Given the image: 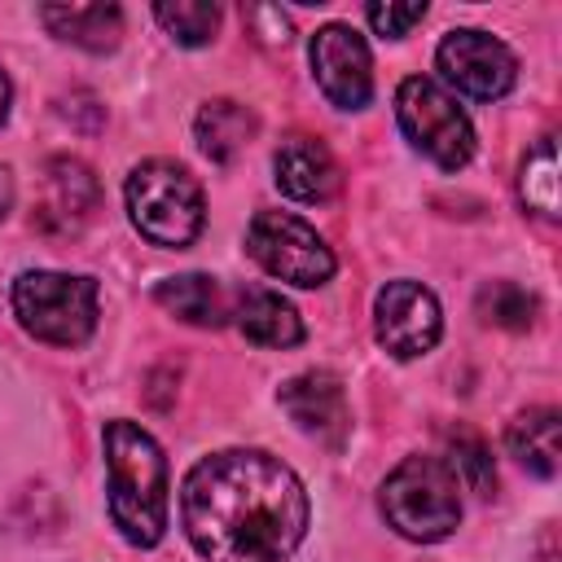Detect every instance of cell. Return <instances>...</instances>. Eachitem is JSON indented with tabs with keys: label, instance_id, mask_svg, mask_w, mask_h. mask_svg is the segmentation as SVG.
I'll return each mask as SVG.
<instances>
[{
	"label": "cell",
	"instance_id": "8",
	"mask_svg": "<svg viewBox=\"0 0 562 562\" xmlns=\"http://www.w3.org/2000/svg\"><path fill=\"white\" fill-rule=\"evenodd\" d=\"M435 66L470 101H501L518 79V57L509 53V44L474 26L448 31L435 48Z\"/></svg>",
	"mask_w": 562,
	"mask_h": 562
},
{
	"label": "cell",
	"instance_id": "3",
	"mask_svg": "<svg viewBox=\"0 0 562 562\" xmlns=\"http://www.w3.org/2000/svg\"><path fill=\"white\" fill-rule=\"evenodd\" d=\"M378 509L395 536L435 544L461 522V479L443 457H404L386 474Z\"/></svg>",
	"mask_w": 562,
	"mask_h": 562
},
{
	"label": "cell",
	"instance_id": "24",
	"mask_svg": "<svg viewBox=\"0 0 562 562\" xmlns=\"http://www.w3.org/2000/svg\"><path fill=\"white\" fill-rule=\"evenodd\" d=\"M9 206H13V176L9 167H0V220L9 215Z\"/></svg>",
	"mask_w": 562,
	"mask_h": 562
},
{
	"label": "cell",
	"instance_id": "10",
	"mask_svg": "<svg viewBox=\"0 0 562 562\" xmlns=\"http://www.w3.org/2000/svg\"><path fill=\"white\" fill-rule=\"evenodd\" d=\"M312 75L329 105L338 110H364L373 101V57L356 26L329 22L312 35Z\"/></svg>",
	"mask_w": 562,
	"mask_h": 562
},
{
	"label": "cell",
	"instance_id": "13",
	"mask_svg": "<svg viewBox=\"0 0 562 562\" xmlns=\"http://www.w3.org/2000/svg\"><path fill=\"white\" fill-rule=\"evenodd\" d=\"M272 176L294 202H329L338 193V162L316 136H285L272 154Z\"/></svg>",
	"mask_w": 562,
	"mask_h": 562
},
{
	"label": "cell",
	"instance_id": "12",
	"mask_svg": "<svg viewBox=\"0 0 562 562\" xmlns=\"http://www.w3.org/2000/svg\"><path fill=\"white\" fill-rule=\"evenodd\" d=\"M281 408L290 413V422L312 435L325 448H342L351 435V408H347V391L329 369H307L299 378H290L277 391Z\"/></svg>",
	"mask_w": 562,
	"mask_h": 562
},
{
	"label": "cell",
	"instance_id": "23",
	"mask_svg": "<svg viewBox=\"0 0 562 562\" xmlns=\"http://www.w3.org/2000/svg\"><path fill=\"white\" fill-rule=\"evenodd\" d=\"M364 18H369V26H373L382 40H400V35H408V31L426 18V0H422V4H369Z\"/></svg>",
	"mask_w": 562,
	"mask_h": 562
},
{
	"label": "cell",
	"instance_id": "20",
	"mask_svg": "<svg viewBox=\"0 0 562 562\" xmlns=\"http://www.w3.org/2000/svg\"><path fill=\"white\" fill-rule=\"evenodd\" d=\"M474 307H479V316H483L487 325L509 329V334L531 329V325H536V312H540L536 294L522 290L518 281H487V285L474 294Z\"/></svg>",
	"mask_w": 562,
	"mask_h": 562
},
{
	"label": "cell",
	"instance_id": "11",
	"mask_svg": "<svg viewBox=\"0 0 562 562\" xmlns=\"http://www.w3.org/2000/svg\"><path fill=\"white\" fill-rule=\"evenodd\" d=\"M97 202H101V184L88 162L70 154L48 158L40 180V202H35V228L48 237H75L97 215Z\"/></svg>",
	"mask_w": 562,
	"mask_h": 562
},
{
	"label": "cell",
	"instance_id": "19",
	"mask_svg": "<svg viewBox=\"0 0 562 562\" xmlns=\"http://www.w3.org/2000/svg\"><path fill=\"white\" fill-rule=\"evenodd\" d=\"M518 198L527 211L544 215V220H558V140L544 136L527 158H522V171H518Z\"/></svg>",
	"mask_w": 562,
	"mask_h": 562
},
{
	"label": "cell",
	"instance_id": "15",
	"mask_svg": "<svg viewBox=\"0 0 562 562\" xmlns=\"http://www.w3.org/2000/svg\"><path fill=\"white\" fill-rule=\"evenodd\" d=\"M40 22L88 53H110L123 40V9L119 4H40Z\"/></svg>",
	"mask_w": 562,
	"mask_h": 562
},
{
	"label": "cell",
	"instance_id": "6",
	"mask_svg": "<svg viewBox=\"0 0 562 562\" xmlns=\"http://www.w3.org/2000/svg\"><path fill=\"white\" fill-rule=\"evenodd\" d=\"M395 119L400 132L408 136V145L417 154H426L435 167L457 171L474 158V127L470 114L457 105V97H448L435 79L426 75H408L395 88Z\"/></svg>",
	"mask_w": 562,
	"mask_h": 562
},
{
	"label": "cell",
	"instance_id": "21",
	"mask_svg": "<svg viewBox=\"0 0 562 562\" xmlns=\"http://www.w3.org/2000/svg\"><path fill=\"white\" fill-rule=\"evenodd\" d=\"M154 18L162 22V31L184 44V48H202L215 40L220 31V4L206 0H176V4H154Z\"/></svg>",
	"mask_w": 562,
	"mask_h": 562
},
{
	"label": "cell",
	"instance_id": "18",
	"mask_svg": "<svg viewBox=\"0 0 562 562\" xmlns=\"http://www.w3.org/2000/svg\"><path fill=\"white\" fill-rule=\"evenodd\" d=\"M154 303L167 307L171 316H180L184 325H198V329H220L228 321L224 290L206 272H180V277L158 281L154 285Z\"/></svg>",
	"mask_w": 562,
	"mask_h": 562
},
{
	"label": "cell",
	"instance_id": "1",
	"mask_svg": "<svg viewBox=\"0 0 562 562\" xmlns=\"http://www.w3.org/2000/svg\"><path fill=\"white\" fill-rule=\"evenodd\" d=\"M180 518L206 562H285L307 536V492L281 457L224 448L184 474Z\"/></svg>",
	"mask_w": 562,
	"mask_h": 562
},
{
	"label": "cell",
	"instance_id": "16",
	"mask_svg": "<svg viewBox=\"0 0 562 562\" xmlns=\"http://www.w3.org/2000/svg\"><path fill=\"white\" fill-rule=\"evenodd\" d=\"M505 448L509 457L536 474V479H553L562 465V417L558 408H527L509 422L505 430Z\"/></svg>",
	"mask_w": 562,
	"mask_h": 562
},
{
	"label": "cell",
	"instance_id": "7",
	"mask_svg": "<svg viewBox=\"0 0 562 562\" xmlns=\"http://www.w3.org/2000/svg\"><path fill=\"white\" fill-rule=\"evenodd\" d=\"M246 255L277 281H290V285H325L334 277V250L325 246V237L290 215V211H259L246 228Z\"/></svg>",
	"mask_w": 562,
	"mask_h": 562
},
{
	"label": "cell",
	"instance_id": "14",
	"mask_svg": "<svg viewBox=\"0 0 562 562\" xmlns=\"http://www.w3.org/2000/svg\"><path fill=\"white\" fill-rule=\"evenodd\" d=\"M237 321V329L255 342V347H299L303 342V321L294 312L290 299H281L268 285H246L237 290V303L228 312Z\"/></svg>",
	"mask_w": 562,
	"mask_h": 562
},
{
	"label": "cell",
	"instance_id": "2",
	"mask_svg": "<svg viewBox=\"0 0 562 562\" xmlns=\"http://www.w3.org/2000/svg\"><path fill=\"white\" fill-rule=\"evenodd\" d=\"M101 448H105L110 518L119 536L136 549H154L167 531V457L158 439L145 426L114 417L101 430Z\"/></svg>",
	"mask_w": 562,
	"mask_h": 562
},
{
	"label": "cell",
	"instance_id": "5",
	"mask_svg": "<svg viewBox=\"0 0 562 562\" xmlns=\"http://www.w3.org/2000/svg\"><path fill=\"white\" fill-rule=\"evenodd\" d=\"M13 316L48 347H79L97 329V281L79 272L31 268L13 281Z\"/></svg>",
	"mask_w": 562,
	"mask_h": 562
},
{
	"label": "cell",
	"instance_id": "9",
	"mask_svg": "<svg viewBox=\"0 0 562 562\" xmlns=\"http://www.w3.org/2000/svg\"><path fill=\"white\" fill-rule=\"evenodd\" d=\"M373 334L395 360L426 356L443 334L439 299L422 281H386L373 299Z\"/></svg>",
	"mask_w": 562,
	"mask_h": 562
},
{
	"label": "cell",
	"instance_id": "4",
	"mask_svg": "<svg viewBox=\"0 0 562 562\" xmlns=\"http://www.w3.org/2000/svg\"><path fill=\"white\" fill-rule=\"evenodd\" d=\"M123 198H127V215L136 233L154 246L184 250L202 233V220H206L202 189L171 158H145L140 167H132Z\"/></svg>",
	"mask_w": 562,
	"mask_h": 562
},
{
	"label": "cell",
	"instance_id": "17",
	"mask_svg": "<svg viewBox=\"0 0 562 562\" xmlns=\"http://www.w3.org/2000/svg\"><path fill=\"white\" fill-rule=\"evenodd\" d=\"M259 132V119L255 110H246L241 101H228V97H215L198 110L193 119V136H198V149L211 158V162H233Z\"/></svg>",
	"mask_w": 562,
	"mask_h": 562
},
{
	"label": "cell",
	"instance_id": "25",
	"mask_svg": "<svg viewBox=\"0 0 562 562\" xmlns=\"http://www.w3.org/2000/svg\"><path fill=\"white\" fill-rule=\"evenodd\" d=\"M9 101H13V83H9V75L0 70V123L9 119Z\"/></svg>",
	"mask_w": 562,
	"mask_h": 562
},
{
	"label": "cell",
	"instance_id": "22",
	"mask_svg": "<svg viewBox=\"0 0 562 562\" xmlns=\"http://www.w3.org/2000/svg\"><path fill=\"white\" fill-rule=\"evenodd\" d=\"M448 452H452V474L470 487V492H479V496H492L496 492V465H492V452H487V443L474 435V430H465V426H457V430H448Z\"/></svg>",
	"mask_w": 562,
	"mask_h": 562
}]
</instances>
